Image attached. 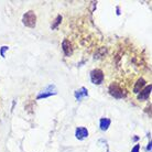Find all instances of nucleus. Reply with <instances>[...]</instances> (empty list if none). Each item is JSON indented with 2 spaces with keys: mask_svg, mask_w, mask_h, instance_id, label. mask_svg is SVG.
Masks as SVG:
<instances>
[{
  "mask_svg": "<svg viewBox=\"0 0 152 152\" xmlns=\"http://www.w3.org/2000/svg\"><path fill=\"white\" fill-rule=\"evenodd\" d=\"M22 23L28 28H34L37 26V15L34 11L29 10L22 17Z\"/></svg>",
  "mask_w": 152,
  "mask_h": 152,
  "instance_id": "f257e3e1",
  "label": "nucleus"
},
{
  "mask_svg": "<svg viewBox=\"0 0 152 152\" xmlns=\"http://www.w3.org/2000/svg\"><path fill=\"white\" fill-rule=\"evenodd\" d=\"M91 80L96 85H100L104 80V72L99 69H93L91 72Z\"/></svg>",
  "mask_w": 152,
  "mask_h": 152,
  "instance_id": "f03ea898",
  "label": "nucleus"
},
{
  "mask_svg": "<svg viewBox=\"0 0 152 152\" xmlns=\"http://www.w3.org/2000/svg\"><path fill=\"white\" fill-rule=\"evenodd\" d=\"M109 93H110L111 96H114L115 98H122L124 96V91H122V88L120 87V85L117 83H113L109 86Z\"/></svg>",
  "mask_w": 152,
  "mask_h": 152,
  "instance_id": "7ed1b4c3",
  "label": "nucleus"
},
{
  "mask_svg": "<svg viewBox=\"0 0 152 152\" xmlns=\"http://www.w3.org/2000/svg\"><path fill=\"white\" fill-rule=\"evenodd\" d=\"M151 89H152V85H148V86H145L142 91L138 94V99L139 100H147L149 98V96L151 94Z\"/></svg>",
  "mask_w": 152,
  "mask_h": 152,
  "instance_id": "20e7f679",
  "label": "nucleus"
},
{
  "mask_svg": "<svg viewBox=\"0 0 152 152\" xmlns=\"http://www.w3.org/2000/svg\"><path fill=\"white\" fill-rule=\"evenodd\" d=\"M75 137L78 140H84L85 138L88 137V130L85 127H78L75 130Z\"/></svg>",
  "mask_w": 152,
  "mask_h": 152,
  "instance_id": "39448f33",
  "label": "nucleus"
},
{
  "mask_svg": "<svg viewBox=\"0 0 152 152\" xmlns=\"http://www.w3.org/2000/svg\"><path fill=\"white\" fill-rule=\"evenodd\" d=\"M62 50H63V52L66 56H71L73 53V49H72V44H71V42L67 40V39H65L64 41L62 42Z\"/></svg>",
  "mask_w": 152,
  "mask_h": 152,
  "instance_id": "423d86ee",
  "label": "nucleus"
},
{
  "mask_svg": "<svg viewBox=\"0 0 152 152\" xmlns=\"http://www.w3.org/2000/svg\"><path fill=\"white\" fill-rule=\"evenodd\" d=\"M74 96H75V98L77 99V100H80L82 98H84V97L88 96L87 88H86V87H80V89L75 91V93H74Z\"/></svg>",
  "mask_w": 152,
  "mask_h": 152,
  "instance_id": "0eeeda50",
  "label": "nucleus"
},
{
  "mask_svg": "<svg viewBox=\"0 0 152 152\" xmlns=\"http://www.w3.org/2000/svg\"><path fill=\"white\" fill-rule=\"evenodd\" d=\"M145 85V80H143V78H139V80H137L136 85H134V87H133V93H134V94H139V93L143 89Z\"/></svg>",
  "mask_w": 152,
  "mask_h": 152,
  "instance_id": "6e6552de",
  "label": "nucleus"
},
{
  "mask_svg": "<svg viewBox=\"0 0 152 152\" xmlns=\"http://www.w3.org/2000/svg\"><path fill=\"white\" fill-rule=\"evenodd\" d=\"M110 124H111V120L109 118H102L100 119V129L103 130V131H106L109 128Z\"/></svg>",
  "mask_w": 152,
  "mask_h": 152,
  "instance_id": "1a4fd4ad",
  "label": "nucleus"
},
{
  "mask_svg": "<svg viewBox=\"0 0 152 152\" xmlns=\"http://www.w3.org/2000/svg\"><path fill=\"white\" fill-rule=\"evenodd\" d=\"M55 94H56V91H41V93L37 96V99L48 98V97H50V96H52V95H55Z\"/></svg>",
  "mask_w": 152,
  "mask_h": 152,
  "instance_id": "9d476101",
  "label": "nucleus"
},
{
  "mask_svg": "<svg viewBox=\"0 0 152 152\" xmlns=\"http://www.w3.org/2000/svg\"><path fill=\"white\" fill-rule=\"evenodd\" d=\"M61 22H62V15H58L56 18L54 19V21L52 22V24H51V29H52V30H55V29H57V28H58V26L61 24Z\"/></svg>",
  "mask_w": 152,
  "mask_h": 152,
  "instance_id": "9b49d317",
  "label": "nucleus"
},
{
  "mask_svg": "<svg viewBox=\"0 0 152 152\" xmlns=\"http://www.w3.org/2000/svg\"><path fill=\"white\" fill-rule=\"evenodd\" d=\"M8 50H9V46L7 45H4L0 48V55H1V57H6V52Z\"/></svg>",
  "mask_w": 152,
  "mask_h": 152,
  "instance_id": "f8f14e48",
  "label": "nucleus"
},
{
  "mask_svg": "<svg viewBox=\"0 0 152 152\" xmlns=\"http://www.w3.org/2000/svg\"><path fill=\"white\" fill-rule=\"evenodd\" d=\"M131 152H140V145H136L134 147L132 148Z\"/></svg>",
  "mask_w": 152,
  "mask_h": 152,
  "instance_id": "ddd939ff",
  "label": "nucleus"
},
{
  "mask_svg": "<svg viewBox=\"0 0 152 152\" xmlns=\"http://www.w3.org/2000/svg\"><path fill=\"white\" fill-rule=\"evenodd\" d=\"M147 151L151 152V142H149V145H147Z\"/></svg>",
  "mask_w": 152,
  "mask_h": 152,
  "instance_id": "4468645a",
  "label": "nucleus"
}]
</instances>
